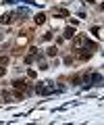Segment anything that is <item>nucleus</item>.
Masks as SVG:
<instances>
[{
  "mask_svg": "<svg viewBox=\"0 0 104 125\" xmlns=\"http://www.w3.org/2000/svg\"><path fill=\"white\" fill-rule=\"evenodd\" d=\"M75 46H85V48H90V50H98V44L85 40V38H75Z\"/></svg>",
  "mask_w": 104,
  "mask_h": 125,
  "instance_id": "f257e3e1",
  "label": "nucleus"
},
{
  "mask_svg": "<svg viewBox=\"0 0 104 125\" xmlns=\"http://www.w3.org/2000/svg\"><path fill=\"white\" fill-rule=\"evenodd\" d=\"M102 83V75L100 73H90V85H100Z\"/></svg>",
  "mask_w": 104,
  "mask_h": 125,
  "instance_id": "f03ea898",
  "label": "nucleus"
},
{
  "mask_svg": "<svg viewBox=\"0 0 104 125\" xmlns=\"http://www.w3.org/2000/svg\"><path fill=\"white\" fill-rule=\"evenodd\" d=\"M27 15H29V10H27V9H17V10L13 13V17H17V19H25Z\"/></svg>",
  "mask_w": 104,
  "mask_h": 125,
  "instance_id": "7ed1b4c3",
  "label": "nucleus"
},
{
  "mask_svg": "<svg viewBox=\"0 0 104 125\" xmlns=\"http://www.w3.org/2000/svg\"><path fill=\"white\" fill-rule=\"evenodd\" d=\"M10 21H13V13H4L0 17V23H2V25H9Z\"/></svg>",
  "mask_w": 104,
  "mask_h": 125,
  "instance_id": "20e7f679",
  "label": "nucleus"
},
{
  "mask_svg": "<svg viewBox=\"0 0 104 125\" xmlns=\"http://www.w3.org/2000/svg\"><path fill=\"white\" fill-rule=\"evenodd\" d=\"M54 17L56 19H65V17H69V13H67V10H63V9H56L54 10Z\"/></svg>",
  "mask_w": 104,
  "mask_h": 125,
  "instance_id": "39448f33",
  "label": "nucleus"
},
{
  "mask_svg": "<svg viewBox=\"0 0 104 125\" xmlns=\"http://www.w3.org/2000/svg\"><path fill=\"white\" fill-rule=\"evenodd\" d=\"M46 23V15L44 13H38L36 15V25H44Z\"/></svg>",
  "mask_w": 104,
  "mask_h": 125,
  "instance_id": "423d86ee",
  "label": "nucleus"
},
{
  "mask_svg": "<svg viewBox=\"0 0 104 125\" xmlns=\"http://www.w3.org/2000/svg\"><path fill=\"white\" fill-rule=\"evenodd\" d=\"M73 36H75V29H73V27H67L65 33H63V38H73Z\"/></svg>",
  "mask_w": 104,
  "mask_h": 125,
  "instance_id": "0eeeda50",
  "label": "nucleus"
},
{
  "mask_svg": "<svg viewBox=\"0 0 104 125\" xmlns=\"http://www.w3.org/2000/svg\"><path fill=\"white\" fill-rule=\"evenodd\" d=\"M56 54H58V48H56V46H50L48 48V56H56Z\"/></svg>",
  "mask_w": 104,
  "mask_h": 125,
  "instance_id": "6e6552de",
  "label": "nucleus"
},
{
  "mask_svg": "<svg viewBox=\"0 0 104 125\" xmlns=\"http://www.w3.org/2000/svg\"><path fill=\"white\" fill-rule=\"evenodd\" d=\"M40 69H42V71H46V69H48V62H46V61H40Z\"/></svg>",
  "mask_w": 104,
  "mask_h": 125,
  "instance_id": "1a4fd4ad",
  "label": "nucleus"
},
{
  "mask_svg": "<svg viewBox=\"0 0 104 125\" xmlns=\"http://www.w3.org/2000/svg\"><path fill=\"white\" fill-rule=\"evenodd\" d=\"M42 40H44V42H48V40H52V33H50V31H48V33H46V36H42Z\"/></svg>",
  "mask_w": 104,
  "mask_h": 125,
  "instance_id": "9d476101",
  "label": "nucleus"
},
{
  "mask_svg": "<svg viewBox=\"0 0 104 125\" xmlns=\"http://www.w3.org/2000/svg\"><path fill=\"white\" fill-rule=\"evenodd\" d=\"M6 62H9V56H2V58H0V65H6Z\"/></svg>",
  "mask_w": 104,
  "mask_h": 125,
  "instance_id": "9b49d317",
  "label": "nucleus"
},
{
  "mask_svg": "<svg viewBox=\"0 0 104 125\" xmlns=\"http://www.w3.org/2000/svg\"><path fill=\"white\" fill-rule=\"evenodd\" d=\"M4 73H6V69H4V67H2V65H0V77L4 75Z\"/></svg>",
  "mask_w": 104,
  "mask_h": 125,
  "instance_id": "f8f14e48",
  "label": "nucleus"
},
{
  "mask_svg": "<svg viewBox=\"0 0 104 125\" xmlns=\"http://www.w3.org/2000/svg\"><path fill=\"white\" fill-rule=\"evenodd\" d=\"M4 2H6V4H13V2H15V0H4Z\"/></svg>",
  "mask_w": 104,
  "mask_h": 125,
  "instance_id": "ddd939ff",
  "label": "nucleus"
}]
</instances>
